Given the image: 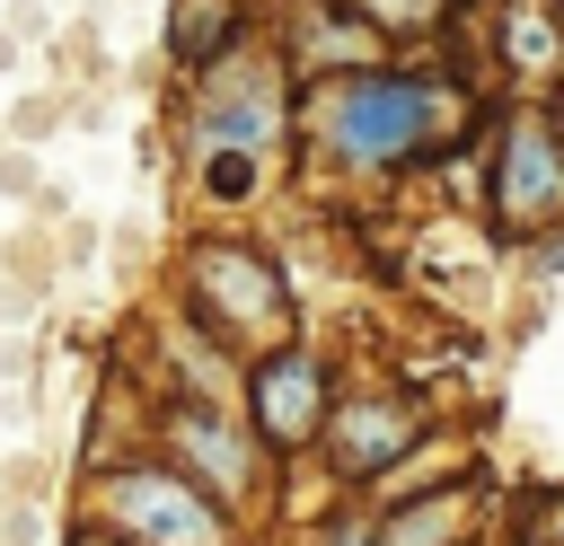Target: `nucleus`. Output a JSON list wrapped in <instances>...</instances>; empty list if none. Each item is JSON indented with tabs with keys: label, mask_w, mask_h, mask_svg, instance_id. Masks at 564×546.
<instances>
[{
	"label": "nucleus",
	"mask_w": 564,
	"mask_h": 546,
	"mask_svg": "<svg viewBox=\"0 0 564 546\" xmlns=\"http://www.w3.org/2000/svg\"><path fill=\"white\" fill-rule=\"evenodd\" d=\"M35 185H44V176H35V150L9 141V150H0V194H9V203H35Z\"/></svg>",
	"instance_id": "nucleus-14"
},
{
	"label": "nucleus",
	"mask_w": 564,
	"mask_h": 546,
	"mask_svg": "<svg viewBox=\"0 0 564 546\" xmlns=\"http://www.w3.org/2000/svg\"><path fill=\"white\" fill-rule=\"evenodd\" d=\"M485 546H494V537H485Z\"/></svg>",
	"instance_id": "nucleus-18"
},
{
	"label": "nucleus",
	"mask_w": 564,
	"mask_h": 546,
	"mask_svg": "<svg viewBox=\"0 0 564 546\" xmlns=\"http://www.w3.org/2000/svg\"><path fill=\"white\" fill-rule=\"evenodd\" d=\"M53 123H62V97H26V106L9 114V141H18V150H35Z\"/></svg>",
	"instance_id": "nucleus-13"
},
{
	"label": "nucleus",
	"mask_w": 564,
	"mask_h": 546,
	"mask_svg": "<svg viewBox=\"0 0 564 546\" xmlns=\"http://www.w3.org/2000/svg\"><path fill=\"white\" fill-rule=\"evenodd\" d=\"M326 405H335V370H326V352H317V343H300V335H291L282 352L247 361L238 414H247V432L264 440V458H273V467H300V458H317Z\"/></svg>",
	"instance_id": "nucleus-8"
},
{
	"label": "nucleus",
	"mask_w": 564,
	"mask_h": 546,
	"mask_svg": "<svg viewBox=\"0 0 564 546\" xmlns=\"http://www.w3.org/2000/svg\"><path fill=\"white\" fill-rule=\"evenodd\" d=\"M264 167H273V159H247V150H194L203 203H256V194H264Z\"/></svg>",
	"instance_id": "nucleus-11"
},
{
	"label": "nucleus",
	"mask_w": 564,
	"mask_h": 546,
	"mask_svg": "<svg viewBox=\"0 0 564 546\" xmlns=\"http://www.w3.org/2000/svg\"><path fill=\"white\" fill-rule=\"evenodd\" d=\"M62 528H88L106 546H256L185 467H167L150 440L132 449H88L62 484Z\"/></svg>",
	"instance_id": "nucleus-2"
},
{
	"label": "nucleus",
	"mask_w": 564,
	"mask_h": 546,
	"mask_svg": "<svg viewBox=\"0 0 564 546\" xmlns=\"http://www.w3.org/2000/svg\"><path fill=\"white\" fill-rule=\"evenodd\" d=\"M467 88L449 70H344V79H317L300 88V141L326 159V167H352V176H397V167H423L441 150L467 141Z\"/></svg>",
	"instance_id": "nucleus-1"
},
{
	"label": "nucleus",
	"mask_w": 564,
	"mask_h": 546,
	"mask_svg": "<svg viewBox=\"0 0 564 546\" xmlns=\"http://www.w3.org/2000/svg\"><path fill=\"white\" fill-rule=\"evenodd\" d=\"M176 308L238 361H264L300 335V308H291V273L282 255L247 247V238H194L185 264H176Z\"/></svg>",
	"instance_id": "nucleus-4"
},
{
	"label": "nucleus",
	"mask_w": 564,
	"mask_h": 546,
	"mask_svg": "<svg viewBox=\"0 0 564 546\" xmlns=\"http://www.w3.org/2000/svg\"><path fill=\"white\" fill-rule=\"evenodd\" d=\"M0 70H18V35H0Z\"/></svg>",
	"instance_id": "nucleus-16"
},
{
	"label": "nucleus",
	"mask_w": 564,
	"mask_h": 546,
	"mask_svg": "<svg viewBox=\"0 0 564 546\" xmlns=\"http://www.w3.org/2000/svg\"><path fill=\"white\" fill-rule=\"evenodd\" d=\"M141 440L167 458V467H185L238 528H256V546L282 528V493H291V467H273L264 458V440L247 432V414L238 405H194V396H150V423H141Z\"/></svg>",
	"instance_id": "nucleus-3"
},
{
	"label": "nucleus",
	"mask_w": 564,
	"mask_h": 546,
	"mask_svg": "<svg viewBox=\"0 0 564 546\" xmlns=\"http://www.w3.org/2000/svg\"><path fill=\"white\" fill-rule=\"evenodd\" d=\"M432 432V405L414 396V387H397V379H335V405H326V432H317V476L335 484V493H361L370 502V484L414 449Z\"/></svg>",
	"instance_id": "nucleus-6"
},
{
	"label": "nucleus",
	"mask_w": 564,
	"mask_h": 546,
	"mask_svg": "<svg viewBox=\"0 0 564 546\" xmlns=\"http://www.w3.org/2000/svg\"><path fill=\"white\" fill-rule=\"evenodd\" d=\"M546 114H555V132H564V79H555V97H546Z\"/></svg>",
	"instance_id": "nucleus-17"
},
{
	"label": "nucleus",
	"mask_w": 564,
	"mask_h": 546,
	"mask_svg": "<svg viewBox=\"0 0 564 546\" xmlns=\"http://www.w3.org/2000/svg\"><path fill=\"white\" fill-rule=\"evenodd\" d=\"M185 141L194 150H247L273 159L300 141V79L264 35H238L229 53H212L185 88Z\"/></svg>",
	"instance_id": "nucleus-5"
},
{
	"label": "nucleus",
	"mask_w": 564,
	"mask_h": 546,
	"mask_svg": "<svg viewBox=\"0 0 564 546\" xmlns=\"http://www.w3.org/2000/svg\"><path fill=\"white\" fill-rule=\"evenodd\" d=\"M370 511H379V546H485L502 484H494V467H476V476H449V484H423V493L370 502Z\"/></svg>",
	"instance_id": "nucleus-9"
},
{
	"label": "nucleus",
	"mask_w": 564,
	"mask_h": 546,
	"mask_svg": "<svg viewBox=\"0 0 564 546\" xmlns=\"http://www.w3.org/2000/svg\"><path fill=\"white\" fill-rule=\"evenodd\" d=\"M335 9H352L370 35H423L449 18V0H335Z\"/></svg>",
	"instance_id": "nucleus-12"
},
{
	"label": "nucleus",
	"mask_w": 564,
	"mask_h": 546,
	"mask_svg": "<svg viewBox=\"0 0 564 546\" xmlns=\"http://www.w3.org/2000/svg\"><path fill=\"white\" fill-rule=\"evenodd\" d=\"M485 220L511 247L564 229V132L546 106H502L494 167H485Z\"/></svg>",
	"instance_id": "nucleus-7"
},
{
	"label": "nucleus",
	"mask_w": 564,
	"mask_h": 546,
	"mask_svg": "<svg viewBox=\"0 0 564 546\" xmlns=\"http://www.w3.org/2000/svg\"><path fill=\"white\" fill-rule=\"evenodd\" d=\"M247 35V18H238V0H176L167 9V53L185 62V70H203L212 53H229Z\"/></svg>",
	"instance_id": "nucleus-10"
},
{
	"label": "nucleus",
	"mask_w": 564,
	"mask_h": 546,
	"mask_svg": "<svg viewBox=\"0 0 564 546\" xmlns=\"http://www.w3.org/2000/svg\"><path fill=\"white\" fill-rule=\"evenodd\" d=\"M53 546H106V537H88V528H62V537H53Z\"/></svg>",
	"instance_id": "nucleus-15"
}]
</instances>
